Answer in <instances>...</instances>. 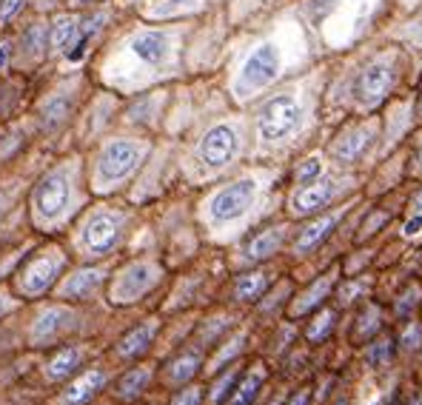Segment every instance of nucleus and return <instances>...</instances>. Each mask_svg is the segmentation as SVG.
I'll use <instances>...</instances> for the list:
<instances>
[{"instance_id":"19","label":"nucleus","mask_w":422,"mask_h":405,"mask_svg":"<svg viewBox=\"0 0 422 405\" xmlns=\"http://www.w3.org/2000/svg\"><path fill=\"white\" fill-rule=\"evenodd\" d=\"M55 274H57V260H37L29 272H26V291H32V294H37V291H43V288H49L52 286V280H55Z\"/></svg>"},{"instance_id":"37","label":"nucleus","mask_w":422,"mask_h":405,"mask_svg":"<svg viewBox=\"0 0 422 405\" xmlns=\"http://www.w3.org/2000/svg\"><path fill=\"white\" fill-rule=\"evenodd\" d=\"M414 114H416V126H422V72L414 83Z\"/></svg>"},{"instance_id":"21","label":"nucleus","mask_w":422,"mask_h":405,"mask_svg":"<svg viewBox=\"0 0 422 405\" xmlns=\"http://www.w3.org/2000/svg\"><path fill=\"white\" fill-rule=\"evenodd\" d=\"M266 288H268V274H263V272H251V274L237 277L234 297H237L240 303H251V300H257Z\"/></svg>"},{"instance_id":"6","label":"nucleus","mask_w":422,"mask_h":405,"mask_svg":"<svg viewBox=\"0 0 422 405\" xmlns=\"http://www.w3.org/2000/svg\"><path fill=\"white\" fill-rule=\"evenodd\" d=\"M416 126L414 114V88L397 95L379 109V157H386L400 149V143L408 138Z\"/></svg>"},{"instance_id":"15","label":"nucleus","mask_w":422,"mask_h":405,"mask_svg":"<svg viewBox=\"0 0 422 405\" xmlns=\"http://www.w3.org/2000/svg\"><path fill=\"white\" fill-rule=\"evenodd\" d=\"M343 214H346V208H334L331 214H322V217H317L314 223H308V226L297 234V243H294V251L297 254H308V251H314L336 226H340V220H343Z\"/></svg>"},{"instance_id":"30","label":"nucleus","mask_w":422,"mask_h":405,"mask_svg":"<svg viewBox=\"0 0 422 405\" xmlns=\"http://www.w3.org/2000/svg\"><path fill=\"white\" fill-rule=\"evenodd\" d=\"M146 383H149V371H146V369L132 371V374H125V377H123L120 394H123V397H135V394H140V391L146 388Z\"/></svg>"},{"instance_id":"34","label":"nucleus","mask_w":422,"mask_h":405,"mask_svg":"<svg viewBox=\"0 0 422 405\" xmlns=\"http://www.w3.org/2000/svg\"><path fill=\"white\" fill-rule=\"evenodd\" d=\"M43 117H46V123H49V126H57V123L66 117V100H55V103H49V106H46V112H43Z\"/></svg>"},{"instance_id":"7","label":"nucleus","mask_w":422,"mask_h":405,"mask_svg":"<svg viewBox=\"0 0 422 405\" xmlns=\"http://www.w3.org/2000/svg\"><path fill=\"white\" fill-rule=\"evenodd\" d=\"M260 194V183L254 177H240L234 183L223 186L215 197L208 200V217L217 226H226V223H234L240 217L248 214V208L257 203Z\"/></svg>"},{"instance_id":"20","label":"nucleus","mask_w":422,"mask_h":405,"mask_svg":"<svg viewBox=\"0 0 422 405\" xmlns=\"http://www.w3.org/2000/svg\"><path fill=\"white\" fill-rule=\"evenodd\" d=\"M103 371H89V374H83L69 391H66V402L69 405H80V402H86L95 397V391L103 385Z\"/></svg>"},{"instance_id":"4","label":"nucleus","mask_w":422,"mask_h":405,"mask_svg":"<svg viewBox=\"0 0 422 405\" xmlns=\"http://www.w3.org/2000/svg\"><path fill=\"white\" fill-rule=\"evenodd\" d=\"M285 72H288V49L283 46L280 37H266L251 49H245V55L240 58V66L234 72V95L243 100L257 98L268 92L274 83H280Z\"/></svg>"},{"instance_id":"45","label":"nucleus","mask_w":422,"mask_h":405,"mask_svg":"<svg viewBox=\"0 0 422 405\" xmlns=\"http://www.w3.org/2000/svg\"><path fill=\"white\" fill-rule=\"evenodd\" d=\"M4 206H6V197H4V194H0V214H4Z\"/></svg>"},{"instance_id":"24","label":"nucleus","mask_w":422,"mask_h":405,"mask_svg":"<svg viewBox=\"0 0 422 405\" xmlns=\"http://www.w3.org/2000/svg\"><path fill=\"white\" fill-rule=\"evenodd\" d=\"M74 37H77V20L74 18H60L52 29V46L57 52H69Z\"/></svg>"},{"instance_id":"32","label":"nucleus","mask_w":422,"mask_h":405,"mask_svg":"<svg viewBox=\"0 0 422 405\" xmlns=\"http://www.w3.org/2000/svg\"><path fill=\"white\" fill-rule=\"evenodd\" d=\"M257 388H260V374H254V377H248V380H245V385L240 388V394H237L234 405H248L251 399L257 397Z\"/></svg>"},{"instance_id":"12","label":"nucleus","mask_w":422,"mask_h":405,"mask_svg":"<svg viewBox=\"0 0 422 405\" xmlns=\"http://www.w3.org/2000/svg\"><path fill=\"white\" fill-rule=\"evenodd\" d=\"M132 52L146 66H165L168 58H172V34L163 32V29L140 32L132 40Z\"/></svg>"},{"instance_id":"3","label":"nucleus","mask_w":422,"mask_h":405,"mask_svg":"<svg viewBox=\"0 0 422 405\" xmlns=\"http://www.w3.org/2000/svg\"><path fill=\"white\" fill-rule=\"evenodd\" d=\"M320 95H325L322 83L317 88L294 86V88H283V92L268 95L254 112V128H257L260 143L283 146V143L297 140L314 117Z\"/></svg>"},{"instance_id":"43","label":"nucleus","mask_w":422,"mask_h":405,"mask_svg":"<svg viewBox=\"0 0 422 405\" xmlns=\"http://www.w3.org/2000/svg\"><path fill=\"white\" fill-rule=\"evenodd\" d=\"M291 405H308V394H306V391H303V394H300V397H297V399H294V402H291Z\"/></svg>"},{"instance_id":"38","label":"nucleus","mask_w":422,"mask_h":405,"mask_svg":"<svg viewBox=\"0 0 422 405\" xmlns=\"http://www.w3.org/2000/svg\"><path fill=\"white\" fill-rule=\"evenodd\" d=\"M419 232H422V211H416V214L405 223V226H402V234H405V237H416Z\"/></svg>"},{"instance_id":"42","label":"nucleus","mask_w":422,"mask_h":405,"mask_svg":"<svg viewBox=\"0 0 422 405\" xmlns=\"http://www.w3.org/2000/svg\"><path fill=\"white\" fill-rule=\"evenodd\" d=\"M414 163H416V174H422V138H419V146H416V157H414Z\"/></svg>"},{"instance_id":"31","label":"nucleus","mask_w":422,"mask_h":405,"mask_svg":"<svg viewBox=\"0 0 422 405\" xmlns=\"http://www.w3.org/2000/svg\"><path fill=\"white\" fill-rule=\"evenodd\" d=\"M197 366H200V359L194 357V354H189V357H183V359H177L175 363V369H172V377L180 383V380H189L194 371H197Z\"/></svg>"},{"instance_id":"39","label":"nucleus","mask_w":422,"mask_h":405,"mask_svg":"<svg viewBox=\"0 0 422 405\" xmlns=\"http://www.w3.org/2000/svg\"><path fill=\"white\" fill-rule=\"evenodd\" d=\"M391 4H394L397 15H408V12H416L422 6V0H391Z\"/></svg>"},{"instance_id":"11","label":"nucleus","mask_w":422,"mask_h":405,"mask_svg":"<svg viewBox=\"0 0 422 405\" xmlns=\"http://www.w3.org/2000/svg\"><path fill=\"white\" fill-rule=\"evenodd\" d=\"M143 157V149L132 140H114L100 154V177L103 180H120L129 174Z\"/></svg>"},{"instance_id":"2","label":"nucleus","mask_w":422,"mask_h":405,"mask_svg":"<svg viewBox=\"0 0 422 405\" xmlns=\"http://www.w3.org/2000/svg\"><path fill=\"white\" fill-rule=\"evenodd\" d=\"M308 20L334 52H351L376 37L394 12L391 0H308Z\"/></svg>"},{"instance_id":"29","label":"nucleus","mask_w":422,"mask_h":405,"mask_svg":"<svg viewBox=\"0 0 422 405\" xmlns=\"http://www.w3.org/2000/svg\"><path fill=\"white\" fill-rule=\"evenodd\" d=\"M334 320H336V314L331 311V308H325L320 317H317V323L308 328V340L311 343H320V340H325L331 331H334Z\"/></svg>"},{"instance_id":"22","label":"nucleus","mask_w":422,"mask_h":405,"mask_svg":"<svg viewBox=\"0 0 422 405\" xmlns=\"http://www.w3.org/2000/svg\"><path fill=\"white\" fill-rule=\"evenodd\" d=\"M154 331H157V326H154V323H143L140 328H135L129 337H125V340L120 343V354H123V357H135V354L146 351V348H149V343H151V337H154Z\"/></svg>"},{"instance_id":"10","label":"nucleus","mask_w":422,"mask_h":405,"mask_svg":"<svg viewBox=\"0 0 422 405\" xmlns=\"http://www.w3.org/2000/svg\"><path fill=\"white\" fill-rule=\"evenodd\" d=\"M376 34L402 46L408 52V58L414 60V66L422 72V6L416 12L397 15V20H388Z\"/></svg>"},{"instance_id":"23","label":"nucleus","mask_w":422,"mask_h":405,"mask_svg":"<svg viewBox=\"0 0 422 405\" xmlns=\"http://www.w3.org/2000/svg\"><path fill=\"white\" fill-rule=\"evenodd\" d=\"M100 277H103L100 272H80V274H74V277L66 283L63 294H66V297H86V294H92V291L97 288Z\"/></svg>"},{"instance_id":"44","label":"nucleus","mask_w":422,"mask_h":405,"mask_svg":"<svg viewBox=\"0 0 422 405\" xmlns=\"http://www.w3.org/2000/svg\"><path fill=\"white\" fill-rule=\"evenodd\" d=\"M414 206H416V208H419V211H422V189H419V192H416V197H414Z\"/></svg>"},{"instance_id":"9","label":"nucleus","mask_w":422,"mask_h":405,"mask_svg":"<svg viewBox=\"0 0 422 405\" xmlns=\"http://www.w3.org/2000/svg\"><path fill=\"white\" fill-rule=\"evenodd\" d=\"M348 186V180H340V177H331V174H322L311 183H303L297 186V192L291 194V211L297 217H308V214H320L325 211L336 197L343 194V189Z\"/></svg>"},{"instance_id":"17","label":"nucleus","mask_w":422,"mask_h":405,"mask_svg":"<svg viewBox=\"0 0 422 405\" xmlns=\"http://www.w3.org/2000/svg\"><path fill=\"white\" fill-rule=\"evenodd\" d=\"M283 240H285V232H283V229H266V232H260L254 240L245 246V254H243V257H245L248 263L268 260V257H274V254L280 251Z\"/></svg>"},{"instance_id":"36","label":"nucleus","mask_w":422,"mask_h":405,"mask_svg":"<svg viewBox=\"0 0 422 405\" xmlns=\"http://www.w3.org/2000/svg\"><path fill=\"white\" fill-rule=\"evenodd\" d=\"M234 383H237V371H231V374H226V377H223V383L215 388V397H211V399H215V405H220V402L226 399V394H231Z\"/></svg>"},{"instance_id":"16","label":"nucleus","mask_w":422,"mask_h":405,"mask_svg":"<svg viewBox=\"0 0 422 405\" xmlns=\"http://www.w3.org/2000/svg\"><path fill=\"white\" fill-rule=\"evenodd\" d=\"M151 283H154V268L146 265V263H140V265H132L129 272L123 274V280H120V286H117V294H120V300H135V297H140Z\"/></svg>"},{"instance_id":"33","label":"nucleus","mask_w":422,"mask_h":405,"mask_svg":"<svg viewBox=\"0 0 422 405\" xmlns=\"http://www.w3.org/2000/svg\"><path fill=\"white\" fill-rule=\"evenodd\" d=\"M26 43H29V49L32 55H40L46 49V26H34L29 34H26Z\"/></svg>"},{"instance_id":"40","label":"nucleus","mask_w":422,"mask_h":405,"mask_svg":"<svg viewBox=\"0 0 422 405\" xmlns=\"http://www.w3.org/2000/svg\"><path fill=\"white\" fill-rule=\"evenodd\" d=\"M175 405H200V394H197V391H183V394L175 399Z\"/></svg>"},{"instance_id":"5","label":"nucleus","mask_w":422,"mask_h":405,"mask_svg":"<svg viewBox=\"0 0 422 405\" xmlns=\"http://www.w3.org/2000/svg\"><path fill=\"white\" fill-rule=\"evenodd\" d=\"M328 154L340 168H354L374 154L379 157V112L348 117V123L331 140Z\"/></svg>"},{"instance_id":"35","label":"nucleus","mask_w":422,"mask_h":405,"mask_svg":"<svg viewBox=\"0 0 422 405\" xmlns=\"http://www.w3.org/2000/svg\"><path fill=\"white\" fill-rule=\"evenodd\" d=\"M23 4H26V0H0V23L12 20L23 9Z\"/></svg>"},{"instance_id":"8","label":"nucleus","mask_w":422,"mask_h":405,"mask_svg":"<svg viewBox=\"0 0 422 405\" xmlns=\"http://www.w3.org/2000/svg\"><path fill=\"white\" fill-rule=\"evenodd\" d=\"M243 149V128L237 123H215L197 140V160L208 168H226Z\"/></svg>"},{"instance_id":"14","label":"nucleus","mask_w":422,"mask_h":405,"mask_svg":"<svg viewBox=\"0 0 422 405\" xmlns=\"http://www.w3.org/2000/svg\"><path fill=\"white\" fill-rule=\"evenodd\" d=\"M34 200H37V208H40L43 217H57L63 211L66 200H69V180H66V174L63 171L49 174L43 183L37 186Z\"/></svg>"},{"instance_id":"28","label":"nucleus","mask_w":422,"mask_h":405,"mask_svg":"<svg viewBox=\"0 0 422 405\" xmlns=\"http://www.w3.org/2000/svg\"><path fill=\"white\" fill-rule=\"evenodd\" d=\"M322 168H325V163H322V157H320V154H311V157H306V160L297 166V186H303V183H311V180L322 177Z\"/></svg>"},{"instance_id":"25","label":"nucleus","mask_w":422,"mask_h":405,"mask_svg":"<svg viewBox=\"0 0 422 405\" xmlns=\"http://www.w3.org/2000/svg\"><path fill=\"white\" fill-rule=\"evenodd\" d=\"M331 286H334V280L331 277H322V280H317L314 286H311V291L303 297V303L297 305V314H306V311H311V308H317L325 297H328V291H331Z\"/></svg>"},{"instance_id":"27","label":"nucleus","mask_w":422,"mask_h":405,"mask_svg":"<svg viewBox=\"0 0 422 405\" xmlns=\"http://www.w3.org/2000/svg\"><path fill=\"white\" fill-rule=\"evenodd\" d=\"M74 366H77V351H74V348H66V351H60V357H55L52 363H49V377L60 380V377L72 374Z\"/></svg>"},{"instance_id":"1","label":"nucleus","mask_w":422,"mask_h":405,"mask_svg":"<svg viewBox=\"0 0 422 405\" xmlns=\"http://www.w3.org/2000/svg\"><path fill=\"white\" fill-rule=\"evenodd\" d=\"M346 55L343 69L325 83V106L340 117L376 114L388 100L414 88L419 77L408 52L379 34Z\"/></svg>"},{"instance_id":"46","label":"nucleus","mask_w":422,"mask_h":405,"mask_svg":"<svg viewBox=\"0 0 422 405\" xmlns=\"http://www.w3.org/2000/svg\"><path fill=\"white\" fill-rule=\"evenodd\" d=\"M0 308H4V303H0Z\"/></svg>"},{"instance_id":"41","label":"nucleus","mask_w":422,"mask_h":405,"mask_svg":"<svg viewBox=\"0 0 422 405\" xmlns=\"http://www.w3.org/2000/svg\"><path fill=\"white\" fill-rule=\"evenodd\" d=\"M9 55H12V43L9 40H0V72L9 66Z\"/></svg>"},{"instance_id":"18","label":"nucleus","mask_w":422,"mask_h":405,"mask_svg":"<svg viewBox=\"0 0 422 405\" xmlns=\"http://www.w3.org/2000/svg\"><path fill=\"white\" fill-rule=\"evenodd\" d=\"M69 323H72V314H69V311H63V308H49L43 317L37 320V326H34V340H37V343L52 340V337H55L57 331H63Z\"/></svg>"},{"instance_id":"13","label":"nucleus","mask_w":422,"mask_h":405,"mask_svg":"<svg viewBox=\"0 0 422 405\" xmlns=\"http://www.w3.org/2000/svg\"><path fill=\"white\" fill-rule=\"evenodd\" d=\"M120 226H123V217L120 214H95L89 223H86V232H83V240L86 246L97 254L109 251L117 237H120Z\"/></svg>"},{"instance_id":"26","label":"nucleus","mask_w":422,"mask_h":405,"mask_svg":"<svg viewBox=\"0 0 422 405\" xmlns=\"http://www.w3.org/2000/svg\"><path fill=\"white\" fill-rule=\"evenodd\" d=\"M200 4H203V0H160V6L151 9V18H172V15L197 9Z\"/></svg>"}]
</instances>
